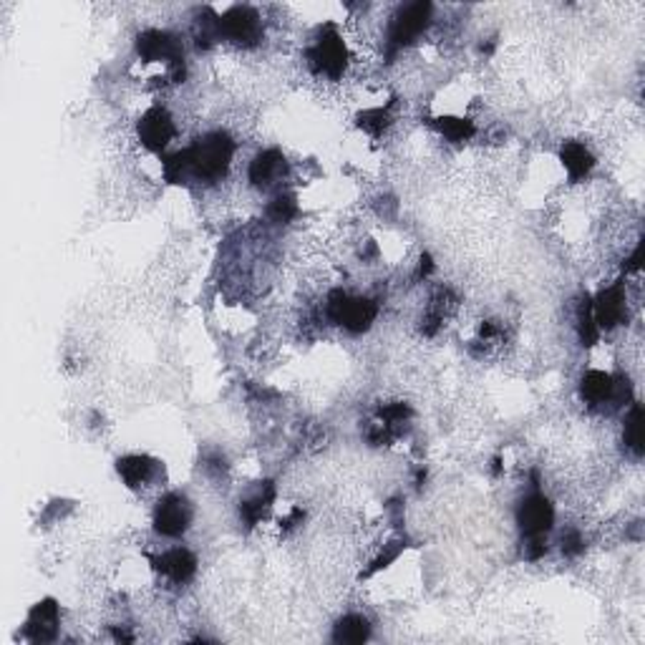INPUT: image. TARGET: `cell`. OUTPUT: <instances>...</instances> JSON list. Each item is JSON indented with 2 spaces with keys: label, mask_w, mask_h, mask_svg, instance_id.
<instances>
[{
  "label": "cell",
  "mask_w": 645,
  "mask_h": 645,
  "mask_svg": "<svg viewBox=\"0 0 645 645\" xmlns=\"http://www.w3.org/2000/svg\"><path fill=\"white\" fill-rule=\"evenodd\" d=\"M174 137L172 116L164 109H151L139 122V139L151 151H161Z\"/></svg>",
  "instance_id": "cell-8"
},
{
  "label": "cell",
  "mask_w": 645,
  "mask_h": 645,
  "mask_svg": "<svg viewBox=\"0 0 645 645\" xmlns=\"http://www.w3.org/2000/svg\"><path fill=\"white\" fill-rule=\"evenodd\" d=\"M559 157H562V164H565L572 182L583 179L585 174L593 169V164H595L593 154L585 150V144H580V141H568L562 147V151H559Z\"/></svg>",
  "instance_id": "cell-14"
},
{
  "label": "cell",
  "mask_w": 645,
  "mask_h": 645,
  "mask_svg": "<svg viewBox=\"0 0 645 645\" xmlns=\"http://www.w3.org/2000/svg\"><path fill=\"white\" fill-rule=\"evenodd\" d=\"M346 59H348L346 43H343V38L338 36L333 28L322 31L321 38L315 41V46L311 49L313 68H315L318 74L331 76V78H338V76L343 74Z\"/></svg>",
  "instance_id": "cell-3"
},
{
  "label": "cell",
  "mask_w": 645,
  "mask_h": 645,
  "mask_svg": "<svg viewBox=\"0 0 645 645\" xmlns=\"http://www.w3.org/2000/svg\"><path fill=\"white\" fill-rule=\"evenodd\" d=\"M283 172H286V159L280 151H260L250 164V182L258 186H270L283 177Z\"/></svg>",
  "instance_id": "cell-12"
},
{
  "label": "cell",
  "mask_w": 645,
  "mask_h": 645,
  "mask_svg": "<svg viewBox=\"0 0 645 645\" xmlns=\"http://www.w3.org/2000/svg\"><path fill=\"white\" fill-rule=\"evenodd\" d=\"M157 570L169 577L172 583H186L195 570H197V559L189 550H182V547H174L169 552H164L161 558H157Z\"/></svg>",
  "instance_id": "cell-11"
},
{
  "label": "cell",
  "mask_w": 645,
  "mask_h": 645,
  "mask_svg": "<svg viewBox=\"0 0 645 645\" xmlns=\"http://www.w3.org/2000/svg\"><path fill=\"white\" fill-rule=\"evenodd\" d=\"M384 124H386L384 112H368V114H363V116H360V126H363V129H368V132H373V134H376V132H381V129H384Z\"/></svg>",
  "instance_id": "cell-22"
},
{
  "label": "cell",
  "mask_w": 645,
  "mask_h": 645,
  "mask_svg": "<svg viewBox=\"0 0 645 645\" xmlns=\"http://www.w3.org/2000/svg\"><path fill=\"white\" fill-rule=\"evenodd\" d=\"M217 28H220V36L232 41V43H252L255 38L260 36V18L252 8L237 5L217 21Z\"/></svg>",
  "instance_id": "cell-5"
},
{
  "label": "cell",
  "mask_w": 645,
  "mask_h": 645,
  "mask_svg": "<svg viewBox=\"0 0 645 645\" xmlns=\"http://www.w3.org/2000/svg\"><path fill=\"white\" fill-rule=\"evenodd\" d=\"M439 132L449 139V141H464V139H469L474 134V126L469 122H464V119H439Z\"/></svg>",
  "instance_id": "cell-20"
},
{
  "label": "cell",
  "mask_w": 645,
  "mask_h": 645,
  "mask_svg": "<svg viewBox=\"0 0 645 645\" xmlns=\"http://www.w3.org/2000/svg\"><path fill=\"white\" fill-rule=\"evenodd\" d=\"M268 214H270L273 223H290L298 214V204L293 197H275L268 207Z\"/></svg>",
  "instance_id": "cell-21"
},
{
  "label": "cell",
  "mask_w": 645,
  "mask_h": 645,
  "mask_svg": "<svg viewBox=\"0 0 645 645\" xmlns=\"http://www.w3.org/2000/svg\"><path fill=\"white\" fill-rule=\"evenodd\" d=\"M270 502H273V489L270 486H265L260 492H255V495L250 496L242 502V507H240V514H242V520L248 522L250 527L252 524H258V522L265 517V512L270 507Z\"/></svg>",
  "instance_id": "cell-18"
},
{
  "label": "cell",
  "mask_w": 645,
  "mask_h": 645,
  "mask_svg": "<svg viewBox=\"0 0 645 645\" xmlns=\"http://www.w3.org/2000/svg\"><path fill=\"white\" fill-rule=\"evenodd\" d=\"M429 15H432V5H429V3H413V5H409V8H404V11L398 13L396 21L391 25V33H388L391 50L409 46L411 41L426 28Z\"/></svg>",
  "instance_id": "cell-4"
},
{
  "label": "cell",
  "mask_w": 645,
  "mask_h": 645,
  "mask_svg": "<svg viewBox=\"0 0 645 645\" xmlns=\"http://www.w3.org/2000/svg\"><path fill=\"white\" fill-rule=\"evenodd\" d=\"M406 416H409V409H406L404 404H394V406H386V409H381V419H386L388 423L404 422Z\"/></svg>",
  "instance_id": "cell-23"
},
{
  "label": "cell",
  "mask_w": 645,
  "mask_h": 645,
  "mask_svg": "<svg viewBox=\"0 0 645 645\" xmlns=\"http://www.w3.org/2000/svg\"><path fill=\"white\" fill-rule=\"evenodd\" d=\"M137 50L144 61H182V49L169 33L161 31H147L137 38Z\"/></svg>",
  "instance_id": "cell-10"
},
{
  "label": "cell",
  "mask_w": 645,
  "mask_h": 645,
  "mask_svg": "<svg viewBox=\"0 0 645 645\" xmlns=\"http://www.w3.org/2000/svg\"><path fill=\"white\" fill-rule=\"evenodd\" d=\"M116 469H119V477L129 486H141V484H147L151 479L154 461L147 459V457H124V459H119Z\"/></svg>",
  "instance_id": "cell-16"
},
{
  "label": "cell",
  "mask_w": 645,
  "mask_h": 645,
  "mask_svg": "<svg viewBox=\"0 0 645 645\" xmlns=\"http://www.w3.org/2000/svg\"><path fill=\"white\" fill-rule=\"evenodd\" d=\"M232 151H235V147H232L227 134H220V132L207 134L204 139H199L195 147L179 151V154H174L164 161V174H167L169 182H179V179H185L186 174L212 182V179H220L227 172V167L232 161Z\"/></svg>",
  "instance_id": "cell-1"
},
{
  "label": "cell",
  "mask_w": 645,
  "mask_h": 645,
  "mask_svg": "<svg viewBox=\"0 0 645 645\" xmlns=\"http://www.w3.org/2000/svg\"><path fill=\"white\" fill-rule=\"evenodd\" d=\"M189 504H186L182 496H164L159 502V507L154 512V527L157 532L164 537H179L189 527Z\"/></svg>",
  "instance_id": "cell-6"
},
{
  "label": "cell",
  "mask_w": 645,
  "mask_h": 645,
  "mask_svg": "<svg viewBox=\"0 0 645 645\" xmlns=\"http://www.w3.org/2000/svg\"><path fill=\"white\" fill-rule=\"evenodd\" d=\"M368 635H371V625L359 618V615H348L343 621L335 625V640L338 643H363V640H368Z\"/></svg>",
  "instance_id": "cell-17"
},
{
  "label": "cell",
  "mask_w": 645,
  "mask_h": 645,
  "mask_svg": "<svg viewBox=\"0 0 645 645\" xmlns=\"http://www.w3.org/2000/svg\"><path fill=\"white\" fill-rule=\"evenodd\" d=\"M552 520H555L552 504L547 502L545 496L540 495L527 496V499L522 502L520 512H517V522H520L522 532L527 534L530 540L542 537V534L552 527Z\"/></svg>",
  "instance_id": "cell-7"
},
{
  "label": "cell",
  "mask_w": 645,
  "mask_h": 645,
  "mask_svg": "<svg viewBox=\"0 0 645 645\" xmlns=\"http://www.w3.org/2000/svg\"><path fill=\"white\" fill-rule=\"evenodd\" d=\"M625 444L635 457L643 454V406L640 404H635L628 422H625Z\"/></svg>",
  "instance_id": "cell-19"
},
{
  "label": "cell",
  "mask_w": 645,
  "mask_h": 645,
  "mask_svg": "<svg viewBox=\"0 0 645 645\" xmlns=\"http://www.w3.org/2000/svg\"><path fill=\"white\" fill-rule=\"evenodd\" d=\"M56 628H59V608L53 605V600L38 603L31 613V618H28V635L33 640L46 643L56 635Z\"/></svg>",
  "instance_id": "cell-13"
},
{
  "label": "cell",
  "mask_w": 645,
  "mask_h": 645,
  "mask_svg": "<svg viewBox=\"0 0 645 645\" xmlns=\"http://www.w3.org/2000/svg\"><path fill=\"white\" fill-rule=\"evenodd\" d=\"M625 318V293L621 286L605 287L593 303V321L597 331H610Z\"/></svg>",
  "instance_id": "cell-9"
},
{
  "label": "cell",
  "mask_w": 645,
  "mask_h": 645,
  "mask_svg": "<svg viewBox=\"0 0 645 645\" xmlns=\"http://www.w3.org/2000/svg\"><path fill=\"white\" fill-rule=\"evenodd\" d=\"M328 315L338 325H343V328L353 331V333H360L376 318V305H373L371 300L350 298V295L338 290V293H333L328 298Z\"/></svg>",
  "instance_id": "cell-2"
},
{
  "label": "cell",
  "mask_w": 645,
  "mask_h": 645,
  "mask_svg": "<svg viewBox=\"0 0 645 645\" xmlns=\"http://www.w3.org/2000/svg\"><path fill=\"white\" fill-rule=\"evenodd\" d=\"M583 396L593 404H603V401H610L613 398V391H615V381L613 376H608L605 371H587L583 378V386H580Z\"/></svg>",
  "instance_id": "cell-15"
},
{
  "label": "cell",
  "mask_w": 645,
  "mask_h": 645,
  "mask_svg": "<svg viewBox=\"0 0 645 645\" xmlns=\"http://www.w3.org/2000/svg\"><path fill=\"white\" fill-rule=\"evenodd\" d=\"M562 550L568 552V555H577L580 550H583V540H580V534L577 532H568L562 537Z\"/></svg>",
  "instance_id": "cell-24"
}]
</instances>
